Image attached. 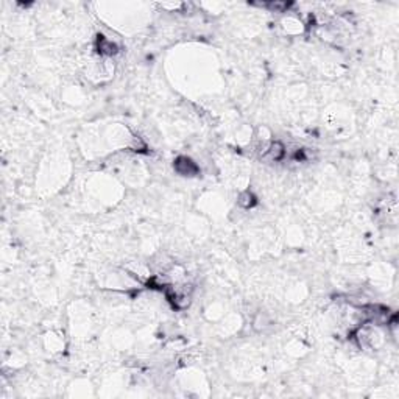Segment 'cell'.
<instances>
[{"label":"cell","instance_id":"7a4b0ae2","mask_svg":"<svg viewBox=\"0 0 399 399\" xmlns=\"http://www.w3.org/2000/svg\"><path fill=\"white\" fill-rule=\"evenodd\" d=\"M285 153H287L285 151V147L281 144V142H278V140H275V142H271L268 145V149L265 150L264 156L271 159V161H281V159L285 156Z\"/></svg>","mask_w":399,"mask_h":399},{"label":"cell","instance_id":"277c9868","mask_svg":"<svg viewBox=\"0 0 399 399\" xmlns=\"http://www.w3.org/2000/svg\"><path fill=\"white\" fill-rule=\"evenodd\" d=\"M237 203L242 206V208L249 209V208H253V206L256 204V197L251 194L249 190H245V192H242V194L239 195Z\"/></svg>","mask_w":399,"mask_h":399},{"label":"cell","instance_id":"3957f363","mask_svg":"<svg viewBox=\"0 0 399 399\" xmlns=\"http://www.w3.org/2000/svg\"><path fill=\"white\" fill-rule=\"evenodd\" d=\"M97 49H99V51H100L101 55H108V56L116 55L117 50H119L113 41L103 38V36H100V38L97 39Z\"/></svg>","mask_w":399,"mask_h":399},{"label":"cell","instance_id":"5b68a950","mask_svg":"<svg viewBox=\"0 0 399 399\" xmlns=\"http://www.w3.org/2000/svg\"><path fill=\"white\" fill-rule=\"evenodd\" d=\"M265 6H267V8H270L271 11L283 13V11H285L287 8H289L290 3H285V2H270V3H267Z\"/></svg>","mask_w":399,"mask_h":399},{"label":"cell","instance_id":"6da1fadb","mask_svg":"<svg viewBox=\"0 0 399 399\" xmlns=\"http://www.w3.org/2000/svg\"><path fill=\"white\" fill-rule=\"evenodd\" d=\"M173 168L176 173H180L183 176H195L200 173V168L194 161L187 156H180L175 159Z\"/></svg>","mask_w":399,"mask_h":399}]
</instances>
